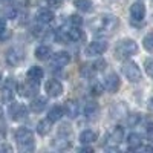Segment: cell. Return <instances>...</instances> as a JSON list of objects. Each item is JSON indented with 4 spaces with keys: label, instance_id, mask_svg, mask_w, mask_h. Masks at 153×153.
<instances>
[{
    "label": "cell",
    "instance_id": "cell-7",
    "mask_svg": "<svg viewBox=\"0 0 153 153\" xmlns=\"http://www.w3.org/2000/svg\"><path fill=\"white\" fill-rule=\"evenodd\" d=\"M123 139H124V129L117 126V127H113L112 132L107 135V144L112 146V147H117L123 143Z\"/></svg>",
    "mask_w": 153,
    "mask_h": 153
},
{
    "label": "cell",
    "instance_id": "cell-3",
    "mask_svg": "<svg viewBox=\"0 0 153 153\" xmlns=\"http://www.w3.org/2000/svg\"><path fill=\"white\" fill-rule=\"evenodd\" d=\"M16 141L19 144V149L23 152H32L34 150V135L29 129H25V127L17 129Z\"/></svg>",
    "mask_w": 153,
    "mask_h": 153
},
{
    "label": "cell",
    "instance_id": "cell-43",
    "mask_svg": "<svg viewBox=\"0 0 153 153\" xmlns=\"http://www.w3.org/2000/svg\"><path fill=\"white\" fill-rule=\"evenodd\" d=\"M2 117H3V110H2V107H0V120H2Z\"/></svg>",
    "mask_w": 153,
    "mask_h": 153
},
{
    "label": "cell",
    "instance_id": "cell-9",
    "mask_svg": "<svg viewBox=\"0 0 153 153\" xmlns=\"http://www.w3.org/2000/svg\"><path fill=\"white\" fill-rule=\"evenodd\" d=\"M120 76L115 74V72H110L106 75V78H104V89H107L109 92L115 94L120 89Z\"/></svg>",
    "mask_w": 153,
    "mask_h": 153
},
{
    "label": "cell",
    "instance_id": "cell-12",
    "mask_svg": "<svg viewBox=\"0 0 153 153\" xmlns=\"http://www.w3.org/2000/svg\"><path fill=\"white\" fill-rule=\"evenodd\" d=\"M45 89H46V94L49 97H52V98H57V97H60L63 94V84L60 81H57V80H49L46 83Z\"/></svg>",
    "mask_w": 153,
    "mask_h": 153
},
{
    "label": "cell",
    "instance_id": "cell-17",
    "mask_svg": "<svg viewBox=\"0 0 153 153\" xmlns=\"http://www.w3.org/2000/svg\"><path fill=\"white\" fill-rule=\"evenodd\" d=\"M63 113H65V109L60 107V106H54L52 109L49 110V113H48V120H49L51 123H55V121L61 120Z\"/></svg>",
    "mask_w": 153,
    "mask_h": 153
},
{
    "label": "cell",
    "instance_id": "cell-45",
    "mask_svg": "<svg viewBox=\"0 0 153 153\" xmlns=\"http://www.w3.org/2000/svg\"><path fill=\"white\" fill-rule=\"evenodd\" d=\"M0 83H2V74H0Z\"/></svg>",
    "mask_w": 153,
    "mask_h": 153
},
{
    "label": "cell",
    "instance_id": "cell-30",
    "mask_svg": "<svg viewBox=\"0 0 153 153\" xmlns=\"http://www.w3.org/2000/svg\"><path fill=\"white\" fill-rule=\"evenodd\" d=\"M103 91H104V84H101V83H95L92 87H91V92L94 94V95H101L103 94Z\"/></svg>",
    "mask_w": 153,
    "mask_h": 153
},
{
    "label": "cell",
    "instance_id": "cell-22",
    "mask_svg": "<svg viewBox=\"0 0 153 153\" xmlns=\"http://www.w3.org/2000/svg\"><path fill=\"white\" fill-rule=\"evenodd\" d=\"M80 141H81V144H92L97 141V133L92 130H84L80 135Z\"/></svg>",
    "mask_w": 153,
    "mask_h": 153
},
{
    "label": "cell",
    "instance_id": "cell-41",
    "mask_svg": "<svg viewBox=\"0 0 153 153\" xmlns=\"http://www.w3.org/2000/svg\"><path fill=\"white\" fill-rule=\"evenodd\" d=\"M5 25H6L5 19H0V29H3V28H5Z\"/></svg>",
    "mask_w": 153,
    "mask_h": 153
},
{
    "label": "cell",
    "instance_id": "cell-10",
    "mask_svg": "<svg viewBox=\"0 0 153 153\" xmlns=\"http://www.w3.org/2000/svg\"><path fill=\"white\" fill-rule=\"evenodd\" d=\"M23 60V51L20 48H11L6 52V63L9 66H17Z\"/></svg>",
    "mask_w": 153,
    "mask_h": 153
},
{
    "label": "cell",
    "instance_id": "cell-8",
    "mask_svg": "<svg viewBox=\"0 0 153 153\" xmlns=\"http://www.w3.org/2000/svg\"><path fill=\"white\" fill-rule=\"evenodd\" d=\"M38 84H40V81H34V80H26L22 86H20V94L23 97H35L37 92H38Z\"/></svg>",
    "mask_w": 153,
    "mask_h": 153
},
{
    "label": "cell",
    "instance_id": "cell-20",
    "mask_svg": "<svg viewBox=\"0 0 153 153\" xmlns=\"http://www.w3.org/2000/svg\"><path fill=\"white\" fill-rule=\"evenodd\" d=\"M28 78L29 80H34V81H40L42 78H43V75H45V72H43V69L42 68H38V66H32L29 71H28Z\"/></svg>",
    "mask_w": 153,
    "mask_h": 153
},
{
    "label": "cell",
    "instance_id": "cell-33",
    "mask_svg": "<svg viewBox=\"0 0 153 153\" xmlns=\"http://www.w3.org/2000/svg\"><path fill=\"white\" fill-rule=\"evenodd\" d=\"M69 23L72 25V26H81V25H83V19L80 17V16H71L69 17Z\"/></svg>",
    "mask_w": 153,
    "mask_h": 153
},
{
    "label": "cell",
    "instance_id": "cell-21",
    "mask_svg": "<svg viewBox=\"0 0 153 153\" xmlns=\"http://www.w3.org/2000/svg\"><path fill=\"white\" fill-rule=\"evenodd\" d=\"M110 115L113 118H124L126 115H127V109L124 104L118 103V104H115L112 109H110Z\"/></svg>",
    "mask_w": 153,
    "mask_h": 153
},
{
    "label": "cell",
    "instance_id": "cell-1",
    "mask_svg": "<svg viewBox=\"0 0 153 153\" xmlns=\"http://www.w3.org/2000/svg\"><path fill=\"white\" fill-rule=\"evenodd\" d=\"M138 52V45L132 38H124V40L118 42V45L115 46V57L118 60L129 58Z\"/></svg>",
    "mask_w": 153,
    "mask_h": 153
},
{
    "label": "cell",
    "instance_id": "cell-5",
    "mask_svg": "<svg viewBox=\"0 0 153 153\" xmlns=\"http://www.w3.org/2000/svg\"><path fill=\"white\" fill-rule=\"evenodd\" d=\"M16 81L12 78H8L2 87V91H0V101L2 103H9V101L14 98V94H16Z\"/></svg>",
    "mask_w": 153,
    "mask_h": 153
},
{
    "label": "cell",
    "instance_id": "cell-16",
    "mask_svg": "<svg viewBox=\"0 0 153 153\" xmlns=\"http://www.w3.org/2000/svg\"><path fill=\"white\" fill-rule=\"evenodd\" d=\"M52 20H54V12L51 9H40L37 12V22L38 23L46 25V23H51Z\"/></svg>",
    "mask_w": 153,
    "mask_h": 153
},
{
    "label": "cell",
    "instance_id": "cell-36",
    "mask_svg": "<svg viewBox=\"0 0 153 153\" xmlns=\"http://www.w3.org/2000/svg\"><path fill=\"white\" fill-rule=\"evenodd\" d=\"M46 3H48L51 8H60L61 3H63V0H46Z\"/></svg>",
    "mask_w": 153,
    "mask_h": 153
},
{
    "label": "cell",
    "instance_id": "cell-19",
    "mask_svg": "<svg viewBox=\"0 0 153 153\" xmlns=\"http://www.w3.org/2000/svg\"><path fill=\"white\" fill-rule=\"evenodd\" d=\"M127 144H129V149H130V150H136L139 146L143 144L141 135H138V133H130L129 138H127Z\"/></svg>",
    "mask_w": 153,
    "mask_h": 153
},
{
    "label": "cell",
    "instance_id": "cell-34",
    "mask_svg": "<svg viewBox=\"0 0 153 153\" xmlns=\"http://www.w3.org/2000/svg\"><path fill=\"white\" fill-rule=\"evenodd\" d=\"M146 72L150 78H153V60H147L146 61Z\"/></svg>",
    "mask_w": 153,
    "mask_h": 153
},
{
    "label": "cell",
    "instance_id": "cell-2",
    "mask_svg": "<svg viewBox=\"0 0 153 153\" xmlns=\"http://www.w3.org/2000/svg\"><path fill=\"white\" fill-rule=\"evenodd\" d=\"M118 25H120V22L115 16H101L95 22L91 23V26L95 32H98V31L100 32H112L118 28Z\"/></svg>",
    "mask_w": 153,
    "mask_h": 153
},
{
    "label": "cell",
    "instance_id": "cell-28",
    "mask_svg": "<svg viewBox=\"0 0 153 153\" xmlns=\"http://www.w3.org/2000/svg\"><path fill=\"white\" fill-rule=\"evenodd\" d=\"M143 45L147 51H153V32H149L146 37H144V40H143Z\"/></svg>",
    "mask_w": 153,
    "mask_h": 153
},
{
    "label": "cell",
    "instance_id": "cell-44",
    "mask_svg": "<svg viewBox=\"0 0 153 153\" xmlns=\"http://www.w3.org/2000/svg\"><path fill=\"white\" fill-rule=\"evenodd\" d=\"M0 2H9V0H0Z\"/></svg>",
    "mask_w": 153,
    "mask_h": 153
},
{
    "label": "cell",
    "instance_id": "cell-37",
    "mask_svg": "<svg viewBox=\"0 0 153 153\" xmlns=\"http://www.w3.org/2000/svg\"><path fill=\"white\" fill-rule=\"evenodd\" d=\"M147 136L150 141H153V124H149L147 126Z\"/></svg>",
    "mask_w": 153,
    "mask_h": 153
},
{
    "label": "cell",
    "instance_id": "cell-18",
    "mask_svg": "<svg viewBox=\"0 0 153 153\" xmlns=\"http://www.w3.org/2000/svg\"><path fill=\"white\" fill-rule=\"evenodd\" d=\"M65 113L68 115V117H71V118H76V115H78V104H76L75 101H72V100L66 101Z\"/></svg>",
    "mask_w": 153,
    "mask_h": 153
},
{
    "label": "cell",
    "instance_id": "cell-11",
    "mask_svg": "<svg viewBox=\"0 0 153 153\" xmlns=\"http://www.w3.org/2000/svg\"><path fill=\"white\" fill-rule=\"evenodd\" d=\"M8 112H9V117L14 120V121H19V120L25 118V117H26V113H28L26 107H25L23 104H20V103H12L9 106V110Z\"/></svg>",
    "mask_w": 153,
    "mask_h": 153
},
{
    "label": "cell",
    "instance_id": "cell-23",
    "mask_svg": "<svg viewBox=\"0 0 153 153\" xmlns=\"http://www.w3.org/2000/svg\"><path fill=\"white\" fill-rule=\"evenodd\" d=\"M66 35H68L69 42H78V40L83 38V32L80 31L78 26H72L69 31H66Z\"/></svg>",
    "mask_w": 153,
    "mask_h": 153
},
{
    "label": "cell",
    "instance_id": "cell-31",
    "mask_svg": "<svg viewBox=\"0 0 153 153\" xmlns=\"http://www.w3.org/2000/svg\"><path fill=\"white\" fill-rule=\"evenodd\" d=\"M11 35H12V34H11V31H9V29H6V28L0 29V43H3V42L9 40Z\"/></svg>",
    "mask_w": 153,
    "mask_h": 153
},
{
    "label": "cell",
    "instance_id": "cell-32",
    "mask_svg": "<svg viewBox=\"0 0 153 153\" xmlns=\"http://www.w3.org/2000/svg\"><path fill=\"white\" fill-rule=\"evenodd\" d=\"M139 121H141V115H139V113H133V115H130V117L127 118L129 126H136Z\"/></svg>",
    "mask_w": 153,
    "mask_h": 153
},
{
    "label": "cell",
    "instance_id": "cell-35",
    "mask_svg": "<svg viewBox=\"0 0 153 153\" xmlns=\"http://www.w3.org/2000/svg\"><path fill=\"white\" fill-rule=\"evenodd\" d=\"M104 66H106V61H104V60H100V61H97V63H94V65H92V69H94L95 72H97V71H103Z\"/></svg>",
    "mask_w": 153,
    "mask_h": 153
},
{
    "label": "cell",
    "instance_id": "cell-40",
    "mask_svg": "<svg viewBox=\"0 0 153 153\" xmlns=\"http://www.w3.org/2000/svg\"><path fill=\"white\" fill-rule=\"evenodd\" d=\"M147 107H149V110H152V112H153V97L149 100V104H147Z\"/></svg>",
    "mask_w": 153,
    "mask_h": 153
},
{
    "label": "cell",
    "instance_id": "cell-39",
    "mask_svg": "<svg viewBox=\"0 0 153 153\" xmlns=\"http://www.w3.org/2000/svg\"><path fill=\"white\" fill-rule=\"evenodd\" d=\"M0 152H12V147L6 144H0Z\"/></svg>",
    "mask_w": 153,
    "mask_h": 153
},
{
    "label": "cell",
    "instance_id": "cell-42",
    "mask_svg": "<svg viewBox=\"0 0 153 153\" xmlns=\"http://www.w3.org/2000/svg\"><path fill=\"white\" fill-rule=\"evenodd\" d=\"M81 152H92V149H91V147H83Z\"/></svg>",
    "mask_w": 153,
    "mask_h": 153
},
{
    "label": "cell",
    "instance_id": "cell-25",
    "mask_svg": "<svg viewBox=\"0 0 153 153\" xmlns=\"http://www.w3.org/2000/svg\"><path fill=\"white\" fill-rule=\"evenodd\" d=\"M75 6L83 12L92 11V0H75Z\"/></svg>",
    "mask_w": 153,
    "mask_h": 153
},
{
    "label": "cell",
    "instance_id": "cell-15",
    "mask_svg": "<svg viewBox=\"0 0 153 153\" xmlns=\"http://www.w3.org/2000/svg\"><path fill=\"white\" fill-rule=\"evenodd\" d=\"M46 104H48V101H46L45 97H35V98L31 101V110L35 112V113H40V112L45 110Z\"/></svg>",
    "mask_w": 153,
    "mask_h": 153
},
{
    "label": "cell",
    "instance_id": "cell-38",
    "mask_svg": "<svg viewBox=\"0 0 153 153\" xmlns=\"http://www.w3.org/2000/svg\"><path fill=\"white\" fill-rule=\"evenodd\" d=\"M136 150H139V152H153V147H150V146H139Z\"/></svg>",
    "mask_w": 153,
    "mask_h": 153
},
{
    "label": "cell",
    "instance_id": "cell-24",
    "mask_svg": "<svg viewBox=\"0 0 153 153\" xmlns=\"http://www.w3.org/2000/svg\"><path fill=\"white\" fill-rule=\"evenodd\" d=\"M35 57L38 60H48L51 57V48H48V46H38L35 49Z\"/></svg>",
    "mask_w": 153,
    "mask_h": 153
},
{
    "label": "cell",
    "instance_id": "cell-26",
    "mask_svg": "<svg viewBox=\"0 0 153 153\" xmlns=\"http://www.w3.org/2000/svg\"><path fill=\"white\" fill-rule=\"evenodd\" d=\"M51 123L49 120H43V121H40L37 124V132H38V135H46V133H49V130H51Z\"/></svg>",
    "mask_w": 153,
    "mask_h": 153
},
{
    "label": "cell",
    "instance_id": "cell-14",
    "mask_svg": "<svg viewBox=\"0 0 153 153\" xmlns=\"http://www.w3.org/2000/svg\"><path fill=\"white\" fill-rule=\"evenodd\" d=\"M130 16H132V19L133 20H136V22H141L144 17H146V6L143 5V3H133L132 6H130Z\"/></svg>",
    "mask_w": 153,
    "mask_h": 153
},
{
    "label": "cell",
    "instance_id": "cell-4",
    "mask_svg": "<svg viewBox=\"0 0 153 153\" xmlns=\"http://www.w3.org/2000/svg\"><path fill=\"white\" fill-rule=\"evenodd\" d=\"M123 74H124L126 78L129 81H132V83L139 81V80H141V76H143L141 69H139L138 65L133 63V61H126L124 63V65H123Z\"/></svg>",
    "mask_w": 153,
    "mask_h": 153
},
{
    "label": "cell",
    "instance_id": "cell-13",
    "mask_svg": "<svg viewBox=\"0 0 153 153\" xmlns=\"http://www.w3.org/2000/svg\"><path fill=\"white\" fill-rule=\"evenodd\" d=\"M71 61V55L68 52H57L52 55V58H51V65H52L54 68H65L66 65H69Z\"/></svg>",
    "mask_w": 153,
    "mask_h": 153
},
{
    "label": "cell",
    "instance_id": "cell-29",
    "mask_svg": "<svg viewBox=\"0 0 153 153\" xmlns=\"http://www.w3.org/2000/svg\"><path fill=\"white\" fill-rule=\"evenodd\" d=\"M29 5V0H12V6L16 9H23V8H28Z\"/></svg>",
    "mask_w": 153,
    "mask_h": 153
},
{
    "label": "cell",
    "instance_id": "cell-27",
    "mask_svg": "<svg viewBox=\"0 0 153 153\" xmlns=\"http://www.w3.org/2000/svg\"><path fill=\"white\" fill-rule=\"evenodd\" d=\"M84 112H86V117L94 118L95 115H97V112H98V106H97V103H89V104H86Z\"/></svg>",
    "mask_w": 153,
    "mask_h": 153
},
{
    "label": "cell",
    "instance_id": "cell-6",
    "mask_svg": "<svg viewBox=\"0 0 153 153\" xmlns=\"http://www.w3.org/2000/svg\"><path fill=\"white\" fill-rule=\"evenodd\" d=\"M107 51V43L106 42H92L86 48V55L87 57H97L101 55Z\"/></svg>",
    "mask_w": 153,
    "mask_h": 153
}]
</instances>
